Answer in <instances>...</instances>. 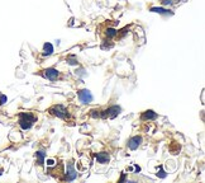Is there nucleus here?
I'll return each mask as SVG.
<instances>
[{
  "mask_svg": "<svg viewBox=\"0 0 205 183\" xmlns=\"http://www.w3.org/2000/svg\"><path fill=\"white\" fill-rule=\"evenodd\" d=\"M157 118V113L152 109H148V111H144L142 115H141V119L142 121H152V119H156Z\"/></svg>",
  "mask_w": 205,
  "mask_h": 183,
  "instance_id": "nucleus-8",
  "label": "nucleus"
},
{
  "mask_svg": "<svg viewBox=\"0 0 205 183\" xmlns=\"http://www.w3.org/2000/svg\"><path fill=\"white\" fill-rule=\"evenodd\" d=\"M122 108L119 105L114 104V105H110L108 108H104L100 111V118H115L119 113H121Z\"/></svg>",
  "mask_w": 205,
  "mask_h": 183,
  "instance_id": "nucleus-4",
  "label": "nucleus"
},
{
  "mask_svg": "<svg viewBox=\"0 0 205 183\" xmlns=\"http://www.w3.org/2000/svg\"><path fill=\"white\" fill-rule=\"evenodd\" d=\"M151 10L152 12H158V13H168V10H166V9H162V8H151Z\"/></svg>",
  "mask_w": 205,
  "mask_h": 183,
  "instance_id": "nucleus-16",
  "label": "nucleus"
},
{
  "mask_svg": "<svg viewBox=\"0 0 205 183\" xmlns=\"http://www.w3.org/2000/svg\"><path fill=\"white\" fill-rule=\"evenodd\" d=\"M77 95H79L80 102H82L84 104H88V103H91V102H93V95H91L90 90H88V89H82V90H80L79 93H77Z\"/></svg>",
  "mask_w": 205,
  "mask_h": 183,
  "instance_id": "nucleus-6",
  "label": "nucleus"
},
{
  "mask_svg": "<svg viewBox=\"0 0 205 183\" xmlns=\"http://www.w3.org/2000/svg\"><path fill=\"white\" fill-rule=\"evenodd\" d=\"M181 2H185V0H172L174 4H179V3H181Z\"/></svg>",
  "mask_w": 205,
  "mask_h": 183,
  "instance_id": "nucleus-18",
  "label": "nucleus"
},
{
  "mask_svg": "<svg viewBox=\"0 0 205 183\" xmlns=\"http://www.w3.org/2000/svg\"><path fill=\"white\" fill-rule=\"evenodd\" d=\"M96 160H98L100 164H108V163H109V160H110L109 153H107V151L98 153V154H96Z\"/></svg>",
  "mask_w": 205,
  "mask_h": 183,
  "instance_id": "nucleus-9",
  "label": "nucleus"
},
{
  "mask_svg": "<svg viewBox=\"0 0 205 183\" xmlns=\"http://www.w3.org/2000/svg\"><path fill=\"white\" fill-rule=\"evenodd\" d=\"M160 3L162 5H165V6H170V5H172V0H160Z\"/></svg>",
  "mask_w": 205,
  "mask_h": 183,
  "instance_id": "nucleus-15",
  "label": "nucleus"
},
{
  "mask_svg": "<svg viewBox=\"0 0 205 183\" xmlns=\"http://www.w3.org/2000/svg\"><path fill=\"white\" fill-rule=\"evenodd\" d=\"M157 175H160L161 178H165V177H166V173L162 171V169H160V173H157Z\"/></svg>",
  "mask_w": 205,
  "mask_h": 183,
  "instance_id": "nucleus-17",
  "label": "nucleus"
},
{
  "mask_svg": "<svg viewBox=\"0 0 205 183\" xmlns=\"http://www.w3.org/2000/svg\"><path fill=\"white\" fill-rule=\"evenodd\" d=\"M45 79L47 80H51V81H57L58 79L62 78V74L61 71H58L57 69H53V67H48V69H43L42 71L39 73Z\"/></svg>",
  "mask_w": 205,
  "mask_h": 183,
  "instance_id": "nucleus-3",
  "label": "nucleus"
},
{
  "mask_svg": "<svg viewBox=\"0 0 205 183\" xmlns=\"http://www.w3.org/2000/svg\"><path fill=\"white\" fill-rule=\"evenodd\" d=\"M100 111H101V108H93L89 112V116L93 118H100Z\"/></svg>",
  "mask_w": 205,
  "mask_h": 183,
  "instance_id": "nucleus-13",
  "label": "nucleus"
},
{
  "mask_svg": "<svg viewBox=\"0 0 205 183\" xmlns=\"http://www.w3.org/2000/svg\"><path fill=\"white\" fill-rule=\"evenodd\" d=\"M142 141H143V139H142V136H133V137H131L129 139V141H128V147L131 150H137L138 147L141 146V144H142Z\"/></svg>",
  "mask_w": 205,
  "mask_h": 183,
  "instance_id": "nucleus-7",
  "label": "nucleus"
},
{
  "mask_svg": "<svg viewBox=\"0 0 205 183\" xmlns=\"http://www.w3.org/2000/svg\"><path fill=\"white\" fill-rule=\"evenodd\" d=\"M34 157H36V160L39 165H43L45 164V158H46V153L45 151H37L34 154Z\"/></svg>",
  "mask_w": 205,
  "mask_h": 183,
  "instance_id": "nucleus-11",
  "label": "nucleus"
},
{
  "mask_svg": "<svg viewBox=\"0 0 205 183\" xmlns=\"http://www.w3.org/2000/svg\"><path fill=\"white\" fill-rule=\"evenodd\" d=\"M36 121H37V116L32 113V112H22V113H19L18 123L22 127V130H29Z\"/></svg>",
  "mask_w": 205,
  "mask_h": 183,
  "instance_id": "nucleus-1",
  "label": "nucleus"
},
{
  "mask_svg": "<svg viewBox=\"0 0 205 183\" xmlns=\"http://www.w3.org/2000/svg\"><path fill=\"white\" fill-rule=\"evenodd\" d=\"M77 177V173L75 171V167H74V163L72 161H70V163L67 164V171L65 173V178H63V181H67V182H71L74 179H76Z\"/></svg>",
  "mask_w": 205,
  "mask_h": 183,
  "instance_id": "nucleus-5",
  "label": "nucleus"
},
{
  "mask_svg": "<svg viewBox=\"0 0 205 183\" xmlns=\"http://www.w3.org/2000/svg\"><path fill=\"white\" fill-rule=\"evenodd\" d=\"M49 115H52L55 117H58L61 119H65V121H70L71 119V115H70L68 109L62 104H55L52 107L48 108Z\"/></svg>",
  "mask_w": 205,
  "mask_h": 183,
  "instance_id": "nucleus-2",
  "label": "nucleus"
},
{
  "mask_svg": "<svg viewBox=\"0 0 205 183\" xmlns=\"http://www.w3.org/2000/svg\"><path fill=\"white\" fill-rule=\"evenodd\" d=\"M67 62L70 65H77V59L75 56H70V57H67Z\"/></svg>",
  "mask_w": 205,
  "mask_h": 183,
  "instance_id": "nucleus-14",
  "label": "nucleus"
},
{
  "mask_svg": "<svg viewBox=\"0 0 205 183\" xmlns=\"http://www.w3.org/2000/svg\"><path fill=\"white\" fill-rule=\"evenodd\" d=\"M42 54H43L45 56L52 55V54H53V46L49 43V42H48V43H45V46H43V52H42Z\"/></svg>",
  "mask_w": 205,
  "mask_h": 183,
  "instance_id": "nucleus-12",
  "label": "nucleus"
},
{
  "mask_svg": "<svg viewBox=\"0 0 205 183\" xmlns=\"http://www.w3.org/2000/svg\"><path fill=\"white\" fill-rule=\"evenodd\" d=\"M119 34V31H117L115 28H107L104 32V36L107 37L108 40H111V38H115Z\"/></svg>",
  "mask_w": 205,
  "mask_h": 183,
  "instance_id": "nucleus-10",
  "label": "nucleus"
}]
</instances>
